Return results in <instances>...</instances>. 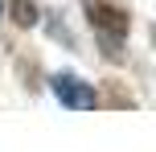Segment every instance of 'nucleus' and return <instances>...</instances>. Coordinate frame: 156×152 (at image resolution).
I'll return each mask as SVG.
<instances>
[{"instance_id": "obj_1", "label": "nucleus", "mask_w": 156, "mask_h": 152, "mask_svg": "<svg viewBox=\"0 0 156 152\" xmlns=\"http://www.w3.org/2000/svg\"><path fill=\"white\" fill-rule=\"evenodd\" d=\"M82 12L86 21H90V29L103 37V45H111V41H123L127 37V12L115 4H103V0H82Z\"/></svg>"}, {"instance_id": "obj_2", "label": "nucleus", "mask_w": 156, "mask_h": 152, "mask_svg": "<svg viewBox=\"0 0 156 152\" xmlns=\"http://www.w3.org/2000/svg\"><path fill=\"white\" fill-rule=\"evenodd\" d=\"M49 90H54L58 99H62L66 107H70V111H90L94 103H99V95H94L90 87H86L82 78H74V74H54V78H49Z\"/></svg>"}, {"instance_id": "obj_3", "label": "nucleus", "mask_w": 156, "mask_h": 152, "mask_svg": "<svg viewBox=\"0 0 156 152\" xmlns=\"http://www.w3.org/2000/svg\"><path fill=\"white\" fill-rule=\"evenodd\" d=\"M37 16H41L37 0H12V21L21 25V29H33V25H37Z\"/></svg>"}]
</instances>
